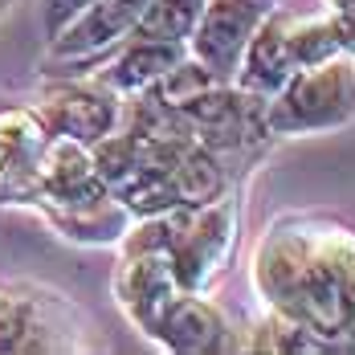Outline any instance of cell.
Returning <instances> with one entry per match:
<instances>
[{"label":"cell","instance_id":"6","mask_svg":"<svg viewBox=\"0 0 355 355\" xmlns=\"http://www.w3.org/2000/svg\"><path fill=\"white\" fill-rule=\"evenodd\" d=\"M274 4L278 0H205V12L188 41V53L196 62H205L220 82H233L245 41Z\"/></svg>","mask_w":355,"mask_h":355},{"label":"cell","instance_id":"2","mask_svg":"<svg viewBox=\"0 0 355 355\" xmlns=\"http://www.w3.org/2000/svg\"><path fill=\"white\" fill-rule=\"evenodd\" d=\"M355 119V58H331L322 66L294 70L266 98V131L278 139L322 135Z\"/></svg>","mask_w":355,"mask_h":355},{"label":"cell","instance_id":"8","mask_svg":"<svg viewBox=\"0 0 355 355\" xmlns=\"http://www.w3.org/2000/svg\"><path fill=\"white\" fill-rule=\"evenodd\" d=\"M159 347L168 352H184V355H209V352H233V327L225 319V311L209 302L205 294H192V290H180L176 298L168 302L164 319L151 335Z\"/></svg>","mask_w":355,"mask_h":355},{"label":"cell","instance_id":"11","mask_svg":"<svg viewBox=\"0 0 355 355\" xmlns=\"http://www.w3.org/2000/svg\"><path fill=\"white\" fill-rule=\"evenodd\" d=\"M58 302L37 294H0V352H66L70 322L53 319Z\"/></svg>","mask_w":355,"mask_h":355},{"label":"cell","instance_id":"4","mask_svg":"<svg viewBox=\"0 0 355 355\" xmlns=\"http://www.w3.org/2000/svg\"><path fill=\"white\" fill-rule=\"evenodd\" d=\"M33 119L45 135L78 139L90 147L123 123V94H114L103 78H58L53 86H45Z\"/></svg>","mask_w":355,"mask_h":355},{"label":"cell","instance_id":"13","mask_svg":"<svg viewBox=\"0 0 355 355\" xmlns=\"http://www.w3.org/2000/svg\"><path fill=\"white\" fill-rule=\"evenodd\" d=\"M53 229L82 245H119L123 233L131 229V213L114 200V192L86 200V205H45Z\"/></svg>","mask_w":355,"mask_h":355},{"label":"cell","instance_id":"17","mask_svg":"<svg viewBox=\"0 0 355 355\" xmlns=\"http://www.w3.org/2000/svg\"><path fill=\"white\" fill-rule=\"evenodd\" d=\"M90 164H94V176L103 180L107 188H119L123 180H131L143 168V151H139V135L131 127H114L103 139L90 143Z\"/></svg>","mask_w":355,"mask_h":355},{"label":"cell","instance_id":"23","mask_svg":"<svg viewBox=\"0 0 355 355\" xmlns=\"http://www.w3.org/2000/svg\"><path fill=\"white\" fill-rule=\"evenodd\" d=\"M4 4H8V0H0V8H4Z\"/></svg>","mask_w":355,"mask_h":355},{"label":"cell","instance_id":"3","mask_svg":"<svg viewBox=\"0 0 355 355\" xmlns=\"http://www.w3.org/2000/svg\"><path fill=\"white\" fill-rule=\"evenodd\" d=\"M233 249H237V205L225 192L213 205L188 209V220L164 257H168V270L180 290L205 294L229 270Z\"/></svg>","mask_w":355,"mask_h":355},{"label":"cell","instance_id":"5","mask_svg":"<svg viewBox=\"0 0 355 355\" xmlns=\"http://www.w3.org/2000/svg\"><path fill=\"white\" fill-rule=\"evenodd\" d=\"M147 0H94L86 4L58 37H49V62L45 73L58 78L70 66H94L107 62L110 53L131 37Z\"/></svg>","mask_w":355,"mask_h":355},{"label":"cell","instance_id":"18","mask_svg":"<svg viewBox=\"0 0 355 355\" xmlns=\"http://www.w3.org/2000/svg\"><path fill=\"white\" fill-rule=\"evenodd\" d=\"M290 58H294V70L343 58L339 37L331 29V17H294L290 21Z\"/></svg>","mask_w":355,"mask_h":355},{"label":"cell","instance_id":"24","mask_svg":"<svg viewBox=\"0 0 355 355\" xmlns=\"http://www.w3.org/2000/svg\"><path fill=\"white\" fill-rule=\"evenodd\" d=\"M352 352H355V343H352Z\"/></svg>","mask_w":355,"mask_h":355},{"label":"cell","instance_id":"9","mask_svg":"<svg viewBox=\"0 0 355 355\" xmlns=\"http://www.w3.org/2000/svg\"><path fill=\"white\" fill-rule=\"evenodd\" d=\"M290 21L294 12H286L282 4H274L266 12V21L253 29V37L241 49V62L233 73V86L245 90L253 98H270L286 78L294 73V58H290Z\"/></svg>","mask_w":355,"mask_h":355},{"label":"cell","instance_id":"7","mask_svg":"<svg viewBox=\"0 0 355 355\" xmlns=\"http://www.w3.org/2000/svg\"><path fill=\"white\" fill-rule=\"evenodd\" d=\"M180 294L176 278L168 270L164 253H123L114 266V298L123 306V315L135 322L147 339L155 335V327L164 319L168 302Z\"/></svg>","mask_w":355,"mask_h":355},{"label":"cell","instance_id":"10","mask_svg":"<svg viewBox=\"0 0 355 355\" xmlns=\"http://www.w3.org/2000/svg\"><path fill=\"white\" fill-rule=\"evenodd\" d=\"M37 184H41L37 205H86L110 192L94 176L90 147L62 135H45V147L37 155Z\"/></svg>","mask_w":355,"mask_h":355},{"label":"cell","instance_id":"21","mask_svg":"<svg viewBox=\"0 0 355 355\" xmlns=\"http://www.w3.org/2000/svg\"><path fill=\"white\" fill-rule=\"evenodd\" d=\"M331 29L339 37V49L343 58H355V8H331Z\"/></svg>","mask_w":355,"mask_h":355},{"label":"cell","instance_id":"15","mask_svg":"<svg viewBox=\"0 0 355 355\" xmlns=\"http://www.w3.org/2000/svg\"><path fill=\"white\" fill-rule=\"evenodd\" d=\"M205 0H147L135 21V37H151V41H172V45H188L196 25H200Z\"/></svg>","mask_w":355,"mask_h":355},{"label":"cell","instance_id":"16","mask_svg":"<svg viewBox=\"0 0 355 355\" xmlns=\"http://www.w3.org/2000/svg\"><path fill=\"white\" fill-rule=\"evenodd\" d=\"M110 192H114V200L131 213V220L180 209V192H176L172 172H151V168H143V172H135L131 180H123V184L110 188Z\"/></svg>","mask_w":355,"mask_h":355},{"label":"cell","instance_id":"1","mask_svg":"<svg viewBox=\"0 0 355 355\" xmlns=\"http://www.w3.org/2000/svg\"><path fill=\"white\" fill-rule=\"evenodd\" d=\"M266 311L315 331L331 352L355 343V225L339 216H282L253 257Z\"/></svg>","mask_w":355,"mask_h":355},{"label":"cell","instance_id":"22","mask_svg":"<svg viewBox=\"0 0 355 355\" xmlns=\"http://www.w3.org/2000/svg\"><path fill=\"white\" fill-rule=\"evenodd\" d=\"M331 8H355V0H327Z\"/></svg>","mask_w":355,"mask_h":355},{"label":"cell","instance_id":"20","mask_svg":"<svg viewBox=\"0 0 355 355\" xmlns=\"http://www.w3.org/2000/svg\"><path fill=\"white\" fill-rule=\"evenodd\" d=\"M86 4H94V0H41V29H45V37H58Z\"/></svg>","mask_w":355,"mask_h":355},{"label":"cell","instance_id":"19","mask_svg":"<svg viewBox=\"0 0 355 355\" xmlns=\"http://www.w3.org/2000/svg\"><path fill=\"white\" fill-rule=\"evenodd\" d=\"M213 82H220V78H216L205 62H196L192 53H184L164 78H155V82L147 86V94L159 98V103H168V107H184L188 98H196L200 90H209Z\"/></svg>","mask_w":355,"mask_h":355},{"label":"cell","instance_id":"12","mask_svg":"<svg viewBox=\"0 0 355 355\" xmlns=\"http://www.w3.org/2000/svg\"><path fill=\"white\" fill-rule=\"evenodd\" d=\"M188 53V45H172V41H151V37H127L114 53H110L107 70L98 73L103 82H107L114 94H123V98H131V94H139L147 90L155 78H164V73L176 66L180 58Z\"/></svg>","mask_w":355,"mask_h":355},{"label":"cell","instance_id":"14","mask_svg":"<svg viewBox=\"0 0 355 355\" xmlns=\"http://www.w3.org/2000/svg\"><path fill=\"white\" fill-rule=\"evenodd\" d=\"M172 180H176V192H180V205L188 209H200V205H213L229 192V176L220 168V155L209 151L205 143H192L184 155L176 159L172 168Z\"/></svg>","mask_w":355,"mask_h":355}]
</instances>
